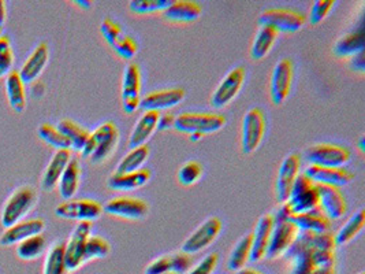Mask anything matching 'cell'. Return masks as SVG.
Masks as SVG:
<instances>
[{
  "instance_id": "obj_1",
  "label": "cell",
  "mask_w": 365,
  "mask_h": 274,
  "mask_svg": "<svg viewBox=\"0 0 365 274\" xmlns=\"http://www.w3.org/2000/svg\"><path fill=\"white\" fill-rule=\"evenodd\" d=\"M118 143L119 131L114 122L108 121L101 123L92 133H89L81 154L93 165H100L115 153Z\"/></svg>"
},
{
  "instance_id": "obj_2",
  "label": "cell",
  "mask_w": 365,
  "mask_h": 274,
  "mask_svg": "<svg viewBox=\"0 0 365 274\" xmlns=\"http://www.w3.org/2000/svg\"><path fill=\"white\" fill-rule=\"evenodd\" d=\"M305 274H336L335 243L331 232H309V258Z\"/></svg>"
},
{
  "instance_id": "obj_3",
  "label": "cell",
  "mask_w": 365,
  "mask_h": 274,
  "mask_svg": "<svg viewBox=\"0 0 365 274\" xmlns=\"http://www.w3.org/2000/svg\"><path fill=\"white\" fill-rule=\"evenodd\" d=\"M100 32L107 44L116 55L125 61H132L138 52V44L132 34H128L125 28L113 18L103 19Z\"/></svg>"
},
{
  "instance_id": "obj_4",
  "label": "cell",
  "mask_w": 365,
  "mask_h": 274,
  "mask_svg": "<svg viewBox=\"0 0 365 274\" xmlns=\"http://www.w3.org/2000/svg\"><path fill=\"white\" fill-rule=\"evenodd\" d=\"M37 202V192L34 187L24 186L16 189L11 196L4 203L1 210L0 221L1 225L7 229L16 223L24 221L25 215L34 208Z\"/></svg>"
},
{
  "instance_id": "obj_5",
  "label": "cell",
  "mask_w": 365,
  "mask_h": 274,
  "mask_svg": "<svg viewBox=\"0 0 365 274\" xmlns=\"http://www.w3.org/2000/svg\"><path fill=\"white\" fill-rule=\"evenodd\" d=\"M226 125V117L214 113H183L175 117L174 129L181 133H200L211 135L223 129Z\"/></svg>"
},
{
  "instance_id": "obj_6",
  "label": "cell",
  "mask_w": 365,
  "mask_h": 274,
  "mask_svg": "<svg viewBox=\"0 0 365 274\" xmlns=\"http://www.w3.org/2000/svg\"><path fill=\"white\" fill-rule=\"evenodd\" d=\"M350 158L351 153L346 147L331 143L314 144L305 151V159L309 165L320 168H345L350 162Z\"/></svg>"
},
{
  "instance_id": "obj_7",
  "label": "cell",
  "mask_w": 365,
  "mask_h": 274,
  "mask_svg": "<svg viewBox=\"0 0 365 274\" xmlns=\"http://www.w3.org/2000/svg\"><path fill=\"white\" fill-rule=\"evenodd\" d=\"M257 22L260 26H269L275 29L278 34H296L304 28V25L307 24V18L292 9L274 7L264 10L260 14Z\"/></svg>"
},
{
  "instance_id": "obj_8",
  "label": "cell",
  "mask_w": 365,
  "mask_h": 274,
  "mask_svg": "<svg viewBox=\"0 0 365 274\" xmlns=\"http://www.w3.org/2000/svg\"><path fill=\"white\" fill-rule=\"evenodd\" d=\"M266 114L262 108L253 107L245 114L241 129V148L244 154H253L266 135Z\"/></svg>"
},
{
  "instance_id": "obj_9",
  "label": "cell",
  "mask_w": 365,
  "mask_h": 274,
  "mask_svg": "<svg viewBox=\"0 0 365 274\" xmlns=\"http://www.w3.org/2000/svg\"><path fill=\"white\" fill-rule=\"evenodd\" d=\"M317 191L316 184H314L308 177L299 174L292 188L290 196L286 203L289 213L292 215H297L302 213H308L317 208Z\"/></svg>"
},
{
  "instance_id": "obj_10",
  "label": "cell",
  "mask_w": 365,
  "mask_h": 274,
  "mask_svg": "<svg viewBox=\"0 0 365 274\" xmlns=\"http://www.w3.org/2000/svg\"><path fill=\"white\" fill-rule=\"evenodd\" d=\"M299 228L290 220H274L266 258L272 260L286 255V253L292 248V245L299 238Z\"/></svg>"
},
{
  "instance_id": "obj_11",
  "label": "cell",
  "mask_w": 365,
  "mask_h": 274,
  "mask_svg": "<svg viewBox=\"0 0 365 274\" xmlns=\"http://www.w3.org/2000/svg\"><path fill=\"white\" fill-rule=\"evenodd\" d=\"M294 80V64L290 58L281 59L272 70L269 80V98L275 106L282 104L292 92Z\"/></svg>"
},
{
  "instance_id": "obj_12",
  "label": "cell",
  "mask_w": 365,
  "mask_h": 274,
  "mask_svg": "<svg viewBox=\"0 0 365 274\" xmlns=\"http://www.w3.org/2000/svg\"><path fill=\"white\" fill-rule=\"evenodd\" d=\"M55 214L63 220L92 223L103 214V206L93 199H70L58 206Z\"/></svg>"
},
{
  "instance_id": "obj_13",
  "label": "cell",
  "mask_w": 365,
  "mask_h": 274,
  "mask_svg": "<svg viewBox=\"0 0 365 274\" xmlns=\"http://www.w3.org/2000/svg\"><path fill=\"white\" fill-rule=\"evenodd\" d=\"M92 235V223L81 221L77 223L73 233L65 243V260L67 270L74 272L78 270L83 263V251L86 240Z\"/></svg>"
},
{
  "instance_id": "obj_14",
  "label": "cell",
  "mask_w": 365,
  "mask_h": 274,
  "mask_svg": "<svg viewBox=\"0 0 365 274\" xmlns=\"http://www.w3.org/2000/svg\"><path fill=\"white\" fill-rule=\"evenodd\" d=\"M222 230V221L217 217H210L199 228L183 241L182 253L187 255L199 254L207 247H210Z\"/></svg>"
},
{
  "instance_id": "obj_15",
  "label": "cell",
  "mask_w": 365,
  "mask_h": 274,
  "mask_svg": "<svg viewBox=\"0 0 365 274\" xmlns=\"http://www.w3.org/2000/svg\"><path fill=\"white\" fill-rule=\"evenodd\" d=\"M141 103V68L129 64L122 77V107L126 114H134Z\"/></svg>"
},
{
  "instance_id": "obj_16",
  "label": "cell",
  "mask_w": 365,
  "mask_h": 274,
  "mask_svg": "<svg viewBox=\"0 0 365 274\" xmlns=\"http://www.w3.org/2000/svg\"><path fill=\"white\" fill-rule=\"evenodd\" d=\"M316 191H317V201H319L317 208L330 221L341 220L346 214L348 205L341 189L330 187V186L316 184Z\"/></svg>"
},
{
  "instance_id": "obj_17",
  "label": "cell",
  "mask_w": 365,
  "mask_h": 274,
  "mask_svg": "<svg viewBox=\"0 0 365 274\" xmlns=\"http://www.w3.org/2000/svg\"><path fill=\"white\" fill-rule=\"evenodd\" d=\"M245 81V68L242 66H235L232 68L220 81V84L216 86L215 92L212 95L211 103L215 108L226 107L229 103H232L240 91L242 89Z\"/></svg>"
},
{
  "instance_id": "obj_18",
  "label": "cell",
  "mask_w": 365,
  "mask_h": 274,
  "mask_svg": "<svg viewBox=\"0 0 365 274\" xmlns=\"http://www.w3.org/2000/svg\"><path fill=\"white\" fill-rule=\"evenodd\" d=\"M299 168H301V158L299 154H289L284 156V159L279 166L277 183H275V192L277 199L279 203H286L292 188L299 176Z\"/></svg>"
},
{
  "instance_id": "obj_19",
  "label": "cell",
  "mask_w": 365,
  "mask_h": 274,
  "mask_svg": "<svg viewBox=\"0 0 365 274\" xmlns=\"http://www.w3.org/2000/svg\"><path fill=\"white\" fill-rule=\"evenodd\" d=\"M103 211L126 220H141L148 214V205L143 199L119 196L108 201L103 206Z\"/></svg>"
},
{
  "instance_id": "obj_20",
  "label": "cell",
  "mask_w": 365,
  "mask_h": 274,
  "mask_svg": "<svg viewBox=\"0 0 365 274\" xmlns=\"http://www.w3.org/2000/svg\"><path fill=\"white\" fill-rule=\"evenodd\" d=\"M305 177H308L314 184H322V186H330L335 188L346 187L353 180V173L346 171L345 168H320L309 165L304 173Z\"/></svg>"
},
{
  "instance_id": "obj_21",
  "label": "cell",
  "mask_w": 365,
  "mask_h": 274,
  "mask_svg": "<svg viewBox=\"0 0 365 274\" xmlns=\"http://www.w3.org/2000/svg\"><path fill=\"white\" fill-rule=\"evenodd\" d=\"M185 89L182 88H168V89H160V91H153L144 98H141L140 107L144 111H156L159 113L160 110H167L173 108L177 104L182 102L185 99Z\"/></svg>"
},
{
  "instance_id": "obj_22",
  "label": "cell",
  "mask_w": 365,
  "mask_h": 274,
  "mask_svg": "<svg viewBox=\"0 0 365 274\" xmlns=\"http://www.w3.org/2000/svg\"><path fill=\"white\" fill-rule=\"evenodd\" d=\"M46 229V223L41 218H34L16 223L10 228H7L3 235L0 236V244L4 247L16 245L22 240L29 239L36 235H41Z\"/></svg>"
},
{
  "instance_id": "obj_23",
  "label": "cell",
  "mask_w": 365,
  "mask_h": 274,
  "mask_svg": "<svg viewBox=\"0 0 365 274\" xmlns=\"http://www.w3.org/2000/svg\"><path fill=\"white\" fill-rule=\"evenodd\" d=\"M50 61V47L47 43H40L36 46L32 54L28 56L25 64L19 70V76L24 80V83H34L40 77V74L44 71Z\"/></svg>"
},
{
  "instance_id": "obj_24",
  "label": "cell",
  "mask_w": 365,
  "mask_h": 274,
  "mask_svg": "<svg viewBox=\"0 0 365 274\" xmlns=\"http://www.w3.org/2000/svg\"><path fill=\"white\" fill-rule=\"evenodd\" d=\"M274 226V215L264 214L259 218L252 233V251H250V262H260L266 258L268 241L271 236V230Z\"/></svg>"
},
{
  "instance_id": "obj_25",
  "label": "cell",
  "mask_w": 365,
  "mask_h": 274,
  "mask_svg": "<svg viewBox=\"0 0 365 274\" xmlns=\"http://www.w3.org/2000/svg\"><path fill=\"white\" fill-rule=\"evenodd\" d=\"M159 116L160 114L156 111H144V114L135 122L133 131L129 137L128 146L130 150L145 146V143L150 140V136L158 129Z\"/></svg>"
},
{
  "instance_id": "obj_26",
  "label": "cell",
  "mask_w": 365,
  "mask_h": 274,
  "mask_svg": "<svg viewBox=\"0 0 365 274\" xmlns=\"http://www.w3.org/2000/svg\"><path fill=\"white\" fill-rule=\"evenodd\" d=\"M150 169H140V171H133V173H126V174H111L107 180V187L113 191H119V192H128V191H135L141 188L148 184L150 180Z\"/></svg>"
},
{
  "instance_id": "obj_27",
  "label": "cell",
  "mask_w": 365,
  "mask_h": 274,
  "mask_svg": "<svg viewBox=\"0 0 365 274\" xmlns=\"http://www.w3.org/2000/svg\"><path fill=\"white\" fill-rule=\"evenodd\" d=\"M70 159H71L70 150H58L55 154L52 155L50 163L47 165L41 178V188L44 191H52L58 186Z\"/></svg>"
},
{
  "instance_id": "obj_28",
  "label": "cell",
  "mask_w": 365,
  "mask_h": 274,
  "mask_svg": "<svg viewBox=\"0 0 365 274\" xmlns=\"http://www.w3.org/2000/svg\"><path fill=\"white\" fill-rule=\"evenodd\" d=\"M202 13V7L193 0H178L173 1L170 7L163 11V17L171 22L189 24L199 19Z\"/></svg>"
},
{
  "instance_id": "obj_29",
  "label": "cell",
  "mask_w": 365,
  "mask_h": 274,
  "mask_svg": "<svg viewBox=\"0 0 365 274\" xmlns=\"http://www.w3.org/2000/svg\"><path fill=\"white\" fill-rule=\"evenodd\" d=\"M289 220L294 223L301 232L327 233L331 229V221L319 208L297 215H292Z\"/></svg>"
},
{
  "instance_id": "obj_30",
  "label": "cell",
  "mask_w": 365,
  "mask_h": 274,
  "mask_svg": "<svg viewBox=\"0 0 365 274\" xmlns=\"http://www.w3.org/2000/svg\"><path fill=\"white\" fill-rule=\"evenodd\" d=\"M365 34L364 25L361 24L359 29H354L349 34H344L334 44L332 51L339 58H351L360 52L364 51Z\"/></svg>"
},
{
  "instance_id": "obj_31",
  "label": "cell",
  "mask_w": 365,
  "mask_h": 274,
  "mask_svg": "<svg viewBox=\"0 0 365 274\" xmlns=\"http://www.w3.org/2000/svg\"><path fill=\"white\" fill-rule=\"evenodd\" d=\"M6 95L10 107L22 113L26 108V88L25 83L19 76V71L11 70L6 77Z\"/></svg>"
},
{
  "instance_id": "obj_32",
  "label": "cell",
  "mask_w": 365,
  "mask_h": 274,
  "mask_svg": "<svg viewBox=\"0 0 365 274\" xmlns=\"http://www.w3.org/2000/svg\"><path fill=\"white\" fill-rule=\"evenodd\" d=\"M80 180H81V166L77 159H70L66 169L63 171L58 187L59 193L63 201H70L74 198L77 191L80 188Z\"/></svg>"
},
{
  "instance_id": "obj_33",
  "label": "cell",
  "mask_w": 365,
  "mask_h": 274,
  "mask_svg": "<svg viewBox=\"0 0 365 274\" xmlns=\"http://www.w3.org/2000/svg\"><path fill=\"white\" fill-rule=\"evenodd\" d=\"M279 34L269 28V26H260L257 34L255 36V40L250 47V56L253 61H262L264 59L272 47L275 46Z\"/></svg>"
},
{
  "instance_id": "obj_34",
  "label": "cell",
  "mask_w": 365,
  "mask_h": 274,
  "mask_svg": "<svg viewBox=\"0 0 365 274\" xmlns=\"http://www.w3.org/2000/svg\"><path fill=\"white\" fill-rule=\"evenodd\" d=\"M365 210L360 208L357 213H354L344 226L339 228V230L334 235L335 247H342L354 239L364 228Z\"/></svg>"
},
{
  "instance_id": "obj_35",
  "label": "cell",
  "mask_w": 365,
  "mask_h": 274,
  "mask_svg": "<svg viewBox=\"0 0 365 274\" xmlns=\"http://www.w3.org/2000/svg\"><path fill=\"white\" fill-rule=\"evenodd\" d=\"M148 158H150V147L148 146H141V147L130 150L119 161L114 174H126V173L140 171V169H143V166Z\"/></svg>"
},
{
  "instance_id": "obj_36",
  "label": "cell",
  "mask_w": 365,
  "mask_h": 274,
  "mask_svg": "<svg viewBox=\"0 0 365 274\" xmlns=\"http://www.w3.org/2000/svg\"><path fill=\"white\" fill-rule=\"evenodd\" d=\"M56 128L67 137L73 150L80 151V153L83 151V148L88 141V137H89V132L83 126L77 123L76 121L65 118V120L58 122Z\"/></svg>"
},
{
  "instance_id": "obj_37",
  "label": "cell",
  "mask_w": 365,
  "mask_h": 274,
  "mask_svg": "<svg viewBox=\"0 0 365 274\" xmlns=\"http://www.w3.org/2000/svg\"><path fill=\"white\" fill-rule=\"evenodd\" d=\"M250 251H252V233L242 236L237 241L227 259V269L232 272H238L244 269L245 265L250 260Z\"/></svg>"
},
{
  "instance_id": "obj_38",
  "label": "cell",
  "mask_w": 365,
  "mask_h": 274,
  "mask_svg": "<svg viewBox=\"0 0 365 274\" xmlns=\"http://www.w3.org/2000/svg\"><path fill=\"white\" fill-rule=\"evenodd\" d=\"M66 260H65V243L53 244L47 254L43 274H67Z\"/></svg>"
},
{
  "instance_id": "obj_39",
  "label": "cell",
  "mask_w": 365,
  "mask_h": 274,
  "mask_svg": "<svg viewBox=\"0 0 365 274\" xmlns=\"http://www.w3.org/2000/svg\"><path fill=\"white\" fill-rule=\"evenodd\" d=\"M47 241L43 235H36L29 239L22 240L17 244V257L22 260H34L44 253Z\"/></svg>"
},
{
  "instance_id": "obj_40",
  "label": "cell",
  "mask_w": 365,
  "mask_h": 274,
  "mask_svg": "<svg viewBox=\"0 0 365 274\" xmlns=\"http://www.w3.org/2000/svg\"><path fill=\"white\" fill-rule=\"evenodd\" d=\"M38 136L46 141L48 146L58 150H71V144L67 140V137L53 125L51 123H41L38 126Z\"/></svg>"
},
{
  "instance_id": "obj_41",
  "label": "cell",
  "mask_w": 365,
  "mask_h": 274,
  "mask_svg": "<svg viewBox=\"0 0 365 274\" xmlns=\"http://www.w3.org/2000/svg\"><path fill=\"white\" fill-rule=\"evenodd\" d=\"M111 253V245L106 239L101 236H89L85 244V251H83V262L92 260V259H100L110 255Z\"/></svg>"
},
{
  "instance_id": "obj_42",
  "label": "cell",
  "mask_w": 365,
  "mask_h": 274,
  "mask_svg": "<svg viewBox=\"0 0 365 274\" xmlns=\"http://www.w3.org/2000/svg\"><path fill=\"white\" fill-rule=\"evenodd\" d=\"M171 0H132L129 1V10L133 14H150L158 11H165L170 7Z\"/></svg>"
},
{
  "instance_id": "obj_43",
  "label": "cell",
  "mask_w": 365,
  "mask_h": 274,
  "mask_svg": "<svg viewBox=\"0 0 365 274\" xmlns=\"http://www.w3.org/2000/svg\"><path fill=\"white\" fill-rule=\"evenodd\" d=\"M202 176V166L196 161L186 162L178 171V180L185 187H190L196 184Z\"/></svg>"
},
{
  "instance_id": "obj_44",
  "label": "cell",
  "mask_w": 365,
  "mask_h": 274,
  "mask_svg": "<svg viewBox=\"0 0 365 274\" xmlns=\"http://www.w3.org/2000/svg\"><path fill=\"white\" fill-rule=\"evenodd\" d=\"M14 64V52L11 40L9 36L3 34L0 37V68L9 74L11 71V66Z\"/></svg>"
},
{
  "instance_id": "obj_45",
  "label": "cell",
  "mask_w": 365,
  "mask_h": 274,
  "mask_svg": "<svg viewBox=\"0 0 365 274\" xmlns=\"http://www.w3.org/2000/svg\"><path fill=\"white\" fill-rule=\"evenodd\" d=\"M334 6H335L334 0H316L315 3L312 4V9H311L309 22L312 25L320 24L324 18L329 16V13L331 11Z\"/></svg>"
},
{
  "instance_id": "obj_46",
  "label": "cell",
  "mask_w": 365,
  "mask_h": 274,
  "mask_svg": "<svg viewBox=\"0 0 365 274\" xmlns=\"http://www.w3.org/2000/svg\"><path fill=\"white\" fill-rule=\"evenodd\" d=\"M171 260H173V273L187 274L193 268L192 255H187L182 251L171 254Z\"/></svg>"
},
{
  "instance_id": "obj_47",
  "label": "cell",
  "mask_w": 365,
  "mask_h": 274,
  "mask_svg": "<svg viewBox=\"0 0 365 274\" xmlns=\"http://www.w3.org/2000/svg\"><path fill=\"white\" fill-rule=\"evenodd\" d=\"M219 262V255L216 253H211L199 262L195 268H192L187 274H212L215 272L216 266Z\"/></svg>"
},
{
  "instance_id": "obj_48",
  "label": "cell",
  "mask_w": 365,
  "mask_h": 274,
  "mask_svg": "<svg viewBox=\"0 0 365 274\" xmlns=\"http://www.w3.org/2000/svg\"><path fill=\"white\" fill-rule=\"evenodd\" d=\"M173 273V260L171 254L165 257L158 258L152 260L145 269V274H166Z\"/></svg>"
},
{
  "instance_id": "obj_49",
  "label": "cell",
  "mask_w": 365,
  "mask_h": 274,
  "mask_svg": "<svg viewBox=\"0 0 365 274\" xmlns=\"http://www.w3.org/2000/svg\"><path fill=\"white\" fill-rule=\"evenodd\" d=\"M174 123H175V117L173 114H160L158 121V129L159 131L173 129Z\"/></svg>"
},
{
  "instance_id": "obj_50",
  "label": "cell",
  "mask_w": 365,
  "mask_h": 274,
  "mask_svg": "<svg viewBox=\"0 0 365 274\" xmlns=\"http://www.w3.org/2000/svg\"><path fill=\"white\" fill-rule=\"evenodd\" d=\"M349 66H350L351 70H354V71H359V73H364V51L360 52V54H357V55H354V56H351Z\"/></svg>"
},
{
  "instance_id": "obj_51",
  "label": "cell",
  "mask_w": 365,
  "mask_h": 274,
  "mask_svg": "<svg viewBox=\"0 0 365 274\" xmlns=\"http://www.w3.org/2000/svg\"><path fill=\"white\" fill-rule=\"evenodd\" d=\"M6 18H7L6 1H4V0H0V26H1V28H3L4 22H6Z\"/></svg>"
},
{
  "instance_id": "obj_52",
  "label": "cell",
  "mask_w": 365,
  "mask_h": 274,
  "mask_svg": "<svg viewBox=\"0 0 365 274\" xmlns=\"http://www.w3.org/2000/svg\"><path fill=\"white\" fill-rule=\"evenodd\" d=\"M235 274H263V273H260V272H257V270H255V269H250V268H244V269H241V270H238V272H235Z\"/></svg>"
},
{
  "instance_id": "obj_53",
  "label": "cell",
  "mask_w": 365,
  "mask_h": 274,
  "mask_svg": "<svg viewBox=\"0 0 365 274\" xmlns=\"http://www.w3.org/2000/svg\"><path fill=\"white\" fill-rule=\"evenodd\" d=\"M76 4H78L83 9H91L92 7V1H85V0H77Z\"/></svg>"
},
{
  "instance_id": "obj_54",
  "label": "cell",
  "mask_w": 365,
  "mask_h": 274,
  "mask_svg": "<svg viewBox=\"0 0 365 274\" xmlns=\"http://www.w3.org/2000/svg\"><path fill=\"white\" fill-rule=\"evenodd\" d=\"M359 150L361 151V153H364L365 151V137H360V140H359Z\"/></svg>"
},
{
  "instance_id": "obj_55",
  "label": "cell",
  "mask_w": 365,
  "mask_h": 274,
  "mask_svg": "<svg viewBox=\"0 0 365 274\" xmlns=\"http://www.w3.org/2000/svg\"><path fill=\"white\" fill-rule=\"evenodd\" d=\"M201 138H202V135H200V133H192V135H190V140L195 141V143L199 141Z\"/></svg>"
},
{
  "instance_id": "obj_56",
  "label": "cell",
  "mask_w": 365,
  "mask_h": 274,
  "mask_svg": "<svg viewBox=\"0 0 365 274\" xmlns=\"http://www.w3.org/2000/svg\"><path fill=\"white\" fill-rule=\"evenodd\" d=\"M4 74H6V73H4V71H3V70H1V68H0V77H3V76H4Z\"/></svg>"
},
{
  "instance_id": "obj_57",
  "label": "cell",
  "mask_w": 365,
  "mask_h": 274,
  "mask_svg": "<svg viewBox=\"0 0 365 274\" xmlns=\"http://www.w3.org/2000/svg\"><path fill=\"white\" fill-rule=\"evenodd\" d=\"M1 36H3V28L0 26V37H1Z\"/></svg>"
},
{
  "instance_id": "obj_58",
  "label": "cell",
  "mask_w": 365,
  "mask_h": 274,
  "mask_svg": "<svg viewBox=\"0 0 365 274\" xmlns=\"http://www.w3.org/2000/svg\"><path fill=\"white\" fill-rule=\"evenodd\" d=\"M359 274H365L364 272H360Z\"/></svg>"
},
{
  "instance_id": "obj_59",
  "label": "cell",
  "mask_w": 365,
  "mask_h": 274,
  "mask_svg": "<svg viewBox=\"0 0 365 274\" xmlns=\"http://www.w3.org/2000/svg\"><path fill=\"white\" fill-rule=\"evenodd\" d=\"M166 274H175V273H166Z\"/></svg>"
}]
</instances>
